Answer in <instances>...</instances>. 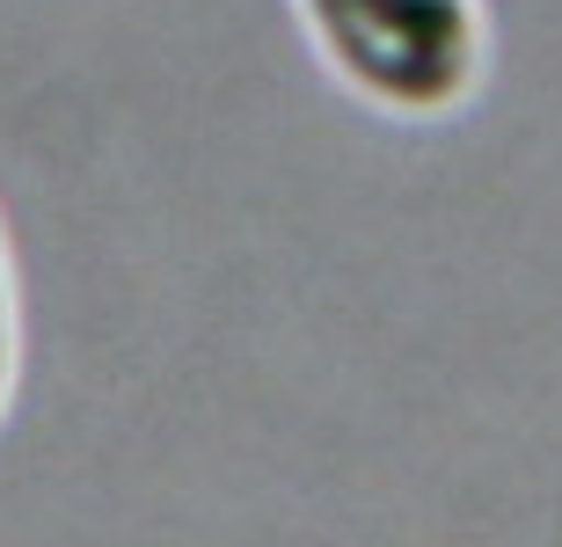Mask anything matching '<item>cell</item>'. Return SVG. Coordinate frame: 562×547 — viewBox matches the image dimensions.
<instances>
[{
    "label": "cell",
    "mask_w": 562,
    "mask_h": 547,
    "mask_svg": "<svg viewBox=\"0 0 562 547\" xmlns=\"http://www.w3.org/2000/svg\"><path fill=\"white\" fill-rule=\"evenodd\" d=\"M322 66L358 103L431 125L468 110L490 66L482 0H292Z\"/></svg>",
    "instance_id": "1"
},
{
    "label": "cell",
    "mask_w": 562,
    "mask_h": 547,
    "mask_svg": "<svg viewBox=\"0 0 562 547\" xmlns=\"http://www.w3.org/2000/svg\"><path fill=\"white\" fill-rule=\"evenodd\" d=\"M15 379H22V307H15V263L0 241V423L15 409Z\"/></svg>",
    "instance_id": "2"
}]
</instances>
